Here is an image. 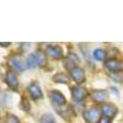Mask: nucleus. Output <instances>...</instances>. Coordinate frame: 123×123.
<instances>
[{"instance_id": "nucleus-3", "label": "nucleus", "mask_w": 123, "mask_h": 123, "mask_svg": "<svg viewBox=\"0 0 123 123\" xmlns=\"http://www.w3.org/2000/svg\"><path fill=\"white\" fill-rule=\"evenodd\" d=\"M84 118L87 123H95L100 121V110L96 107H91L84 112Z\"/></svg>"}, {"instance_id": "nucleus-10", "label": "nucleus", "mask_w": 123, "mask_h": 123, "mask_svg": "<svg viewBox=\"0 0 123 123\" xmlns=\"http://www.w3.org/2000/svg\"><path fill=\"white\" fill-rule=\"evenodd\" d=\"M5 81L10 89L12 90H17L18 89V79L16 76V74H14L12 71H9L5 76Z\"/></svg>"}, {"instance_id": "nucleus-19", "label": "nucleus", "mask_w": 123, "mask_h": 123, "mask_svg": "<svg viewBox=\"0 0 123 123\" xmlns=\"http://www.w3.org/2000/svg\"><path fill=\"white\" fill-rule=\"evenodd\" d=\"M98 123H111V121H110V118H107V117H102V118H100Z\"/></svg>"}, {"instance_id": "nucleus-17", "label": "nucleus", "mask_w": 123, "mask_h": 123, "mask_svg": "<svg viewBox=\"0 0 123 123\" xmlns=\"http://www.w3.org/2000/svg\"><path fill=\"white\" fill-rule=\"evenodd\" d=\"M7 123H20V119L14 115H7Z\"/></svg>"}, {"instance_id": "nucleus-20", "label": "nucleus", "mask_w": 123, "mask_h": 123, "mask_svg": "<svg viewBox=\"0 0 123 123\" xmlns=\"http://www.w3.org/2000/svg\"><path fill=\"white\" fill-rule=\"evenodd\" d=\"M10 43H0V46H3V47H6V46H9Z\"/></svg>"}, {"instance_id": "nucleus-18", "label": "nucleus", "mask_w": 123, "mask_h": 123, "mask_svg": "<svg viewBox=\"0 0 123 123\" xmlns=\"http://www.w3.org/2000/svg\"><path fill=\"white\" fill-rule=\"evenodd\" d=\"M21 108L24 111H30V104H28V101L26 98H22L21 100Z\"/></svg>"}, {"instance_id": "nucleus-2", "label": "nucleus", "mask_w": 123, "mask_h": 123, "mask_svg": "<svg viewBox=\"0 0 123 123\" xmlns=\"http://www.w3.org/2000/svg\"><path fill=\"white\" fill-rule=\"evenodd\" d=\"M49 97H50V101H52V104H53L55 107H59V106L63 107V106H65V104H67V100H65L64 95L62 94V92L57 91V90L50 91Z\"/></svg>"}, {"instance_id": "nucleus-13", "label": "nucleus", "mask_w": 123, "mask_h": 123, "mask_svg": "<svg viewBox=\"0 0 123 123\" xmlns=\"http://www.w3.org/2000/svg\"><path fill=\"white\" fill-rule=\"evenodd\" d=\"M53 80L55 83H59V84H68L69 83V76L64 73H58L53 76Z\"/></svg>"}, {"instance_id": "nucleus-5", "label": "nucleus", "mask_w": 123, "mask_h": 123, "mask_svg": "<svg viewBox=\"0 0 123 123\" xmlns=\"http://www.w3.org/2000/svg\"><path fill=\"white\" fill-rule=\"evenodd\" d=\"M101 112L104 113V117L113 118L117 115V108L111 104H102L101 105Z\"/></svg>"}, {"instance_id": "nucleus-8", "label": "nucleus", "mask_w": 123, "mask_h": 123, "mask_svg": "<svg viewBox=\"0 0 123 123\" xmlns=\"http://www.w3.org/2000/svg\"><path fill=\"white\" fill-rule=\"evenodd\" d=\"M106 68L110 70V71H113V73H117V71H121L123 69V64L122 62L116 59V58H112L110 60L106 62Z\"/></svg>"}, {"instance_id": "nucleus-6", "label": "nucleus", "mask_w": 123, "mask_h": 123, "mask_svg": "<svg viewBox=\"0 0 123 123\" xmlns=\"http://www.w3.org/2000/svg\"><path fill=\"white\" fill-rule=\"evenodd\" d=\"M47 53L50 58L55 59V60L63 58V49H62V47H59V46H49L47 48Z\"/></svg>"}, {"instance_id": "nucleus-14", "label": "nucleus", "mask_w": 123, "mask_h": 123, "mask_svg": "<svg viewBox=\"0 0 123 123\" xmlns=\"http://www.w3.org/2000/svg\"><path fill=\"white\" fill-rule=\"evenodd\" d=\"M94 58L96 59V60H98V62H104L105 59H106V52L104 49H95L94 50Z\"/></svg>"}, {"instance_id": "nucleus-12", "label": "nucleus", "mask_w": 123, "mask_h": 123, "mask_svg": "<svg viewBox=\"0 0 123 123\" xmlns=\"http://www.w3.org/2000/svg\"><path fill=\"white\" fill-rule=\"evenodd\" d=\"M91 97L94 98L96 102H104L107 98V94H106V91H104V90H95V91L91 92Z\"/></svg>"}, {"instance_id": "nucleus-9", "label": "nucleus", "mask_w": 123, "mask_h": 123, "mask_svg": "<svg viewBox=\"0 0 123 123\" xmlns=\"http://www.w3.org/2000/svg\"><path fill=\"white\" fill-rule=\"evenodd\" d=\"M70 75L76 83H83L85 80V71L84 69H81L79 67H74L70 69Z\"/></svg>"}, {"instance_id": "nucleus-11", "label": "nucleus", "mask_w": 123, "mask_h": 123, "mask_svg": "<svg viewBox=\"0 0 123 123\" xmlns=\"http://www.w3.org/2000/svg\"><path fill=\"white\" fill-rule=\"evenodd\" d=\"M28 92L31 97H32L33 100H39L43 97V94H42V90H41L39 85L36 84V83H32L30 86H28Z\"/></svg>"}, {"instance_id": "nucleus-1", "label": "nucleus", "mask_w": 123, "mask_h": 123, "mask_svg": "<svg viewBox=\"0 0 123 123\" xmlns=\"http://www.w3.org/2000/svg\"><path fill=\"white\" fill-rule=\"evenodd\" d=\"M44 64H46V54L43 52L32 53L26 59V68H30V69H33V68L44 65Z\"/></svg>"}, {"instance_id": "nucleus-16", "label": "nucleus", "mask_w": 123, "mask_h": 123, "mask_svg": "<svg viewBox=\"0 0 123 123\" xmlns=\"http://www.w3.org/2000/svg\"><path fill=\"white\" fill-rule=\"evenodd\" d=\"M71 62V64H74V65H76L78 63H79V58L76 57V54H74V53H69V55H68V60H67V64H69Z\"/></svg>"}, {"instance_id": "nucleus-15", "label": "nucleus", "mask_w": 123, "mask_h": 123, "mask_svg": "<svg viewBox=\"0 0 123 123\" xmlns=\"http://www.w3.org/2000/svg\"><path fill=\"white\" fill-rule=\"evenodd\" d=\"M41 123H55L54 121V117L49 113H46L41 117Z\"/></svg>"}, {"instance_id": "nucleus-4", "label": "nucleus", "mask_w": 123, "mask_h": 123, "mask_svg": "<svg viewBox=\"0 0 123 123\" xmlns=\"http://www.w3.org/2000/svg\"><path fill=\"white\" fill-rule=\"evenodd\" d=\"M71 95H73L74 100L76 101H81V100H84L89 94H87V90L83 86H74V87H71Z\"/></svg>"}, {"instance_id": "nucleus-7", "label": "nucleus", "mask_w": 123, "mask_h": 123, "mask_svg": "<svg viewBox=\"0 0 123 123\" xmlns=\"http://www.w3.org/2000/svg\"><path fill=\"white\" fill-rule=\"evenodd\" d=\"M9 64H10V67H11L15 71H18V73H22V71L26 69V65H24V63L21 62V59H20L18 57H16V55H14V57L10 58Z\"/></svg>"}]
</instances>
